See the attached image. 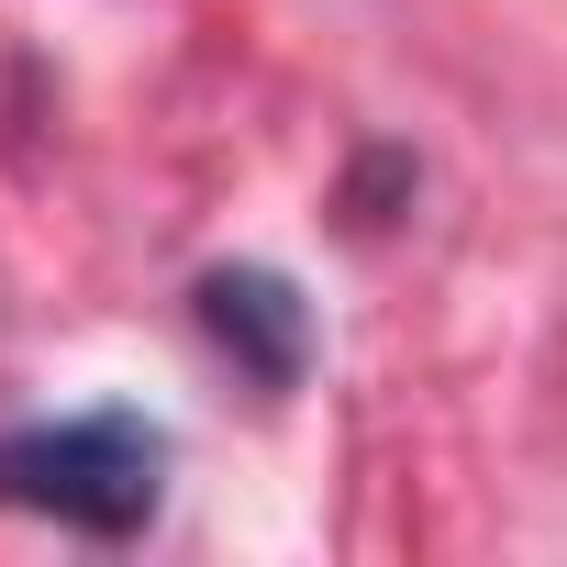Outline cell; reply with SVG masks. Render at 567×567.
<instances>
[{
    "label": "cell",
    "mask_w": 567,
    "mask_h": 567,
    "mask_svg": "<svg viewBox=\"0 0 567 567\" xmlns=\"http://www.w3.org/2000/svg\"><path fill=\"white\" fill-rule=\"evenodd\" d=\"M200 323H212L223 346H245L256 379H301V357H312L301 290H290V278H267V267H212V278H200Z\"/></svg>",
    "instance_id": "2"
},
{
    "label": "cell",
    "mask_w": 567,
    "mask_h": 567,
    "mask_svg": "<svg viewBox=\"0 0 567 567\" xmlns=\"http://www.w3.org/2000/svg\"><path fill=\"white\" fill-rule=\"evenodd\" d=\"M167 489V434L145 412H68V423H23L0 434V501L79 523V534H134Z\"/></svg>",
    "instance_id": "1"
}]
</instances>
